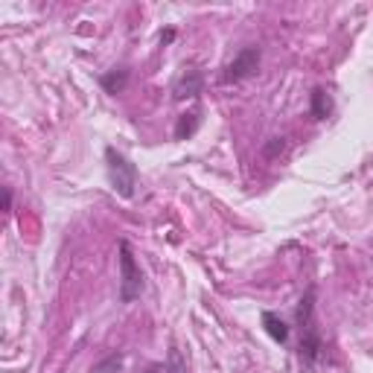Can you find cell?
Returning a JSON list of instances; mask_svg holds the SVG:
<instances>
[{"label":"cell","mask_w":373,"mask_h":373,"mask_svg":"<svg viewBox=\"0 0 373 373\" xmlns=\"http://www.w3.org/2000/svg\"><path fill=\"white\" fill-rule=\"evenodd\" d=\"M263 327H266V332H268L275 341H280V344L289 341V324H286L280 315H275V312H263Z\"/></svg>","instance_id":"obj_7"},{"label":"cell","mask_w":373,"mask_h":373,"mask_svg":"<svg viewBox=\"0 0 373 373\" xmlns=\"http://www.w3.org/2000/svg\"><path fill=\"white\" fill-rule=\"evenodd\" d=\"M99 85L105 88V94H122V88L129 85V67H114V70L103 73Z\"/></svg>","instance_id":"obj_6"},{"label":"cell","mask_w":373,"mask_h":373,"mask_svg":"<svg viewBox=\"0 0 373 373\" xmlns=\"http://www.w3.org/2000/svg\"><path fill=\"white\" fill-rule=\"evenodd\" d=\"M332 114V96L327 88H315L312 91V117L315 120H327Z\"/></svg>","instance_id":"obj_8"},{"label":"cell","mask_w":373,"mask_h":373,"mask_svg":"<svg viewBox=\"0 0 373 373\" xmlns=\"http://www.w3.org/2000/svg\"><path fill=\"white\" fill-rule=\"evenodd\" d=\"M122 367V356H108L103 365H96L91 373H108V370H120Z\"/></svg>","instance_id":"obj_10"},{"label":"cell","mask_w":373,"mask_h":373,"mask_svg":"<svg viewBox=\"0 0 373 373\" xmlns=\"http://www.w3.org/2000/svg\"><path fill=\"white\" fill-rule=\"evenodd\" d=\"M3 210H6V213H9V210H12V193H9V186H6V190H3Z\"/></svg>","instance_id":"obj_12"},{"label":"cell","mask_w":373,"mask_h":373,"mask_svg":"<svg viewBox=\"0 0 373 373\" xmlns=\"http://www.w3.org/2000/svg\"><path fill=\"white\" fill-rule=\"evenodd\" d=\"M283 149H286V140H283V138H271V143L266 146V155H268V158H275V155L283 152Z\"/></svg>","instance_id":"obj_11"},{"label":"cell","mask_w":373,"mask_h":373,"mask_svg":"<svg viewBox=\"0 0 373 373\" xmlns=\"http://www.w3.org/2000/svg\"><path fill=\"white\" fill-rule=\"evenodd\" d=\"M321 350H324V344H321V335L315 332L312 321H309V324H303V341H301V362H303V365H312L315 359L321 356Z\"/></svg>","instance_id":"obj_4"},{"label":"cell","mask_w":373,"mask_h":373,"mask_svg":"<svg viewBox=\"0 0 373 373\" xmlns=\"http://www.w3.org/2000/svg\"><path fill=\"white\" fill-rule=\"evenodd\" d=\"M198 94H202V73L198 70H186L175 82V88H172V96L175 99H190V96H198Z\"/></svg>","instance_id":"obj_5"},{"label":"cell","mask_w":373,"mask_h":373,"mask_svg":"<svg viewBox=\"0 0 373 373\" xmlns=\"http://www.w3.org/2000/svg\"><path fill=\"white\" fill-rule=\"evenodd\" d=\"M259 67V47H242L239 53L233 56V61L225 67V73H222V82L231 85V82H242L248 76H254Z\"/></svg>","instance_id":"obj_3"},{"label":"cell","mask_w":373,"mask_h":373,"mask_svg":"<svg viewBox=\"0 0 373 373\" xmlns=\"http://www.w3.org/2000/svg\"><path fill=\"white\" fill-rule=\"evenodd\" d=\"M143 295V271L134 263L129 242H120V301L131 303Z\"/></svg>","instance_id":"obj_2"},{"label":"cell","mask_w":373,"mask_h":373,"mask_svg":"<svg viewBox=\"0 0 373 373\" xmlns=\"http://www.w3.org/2000/svg\"><path fill=\"white\" fill-rule=\"evenodd\" d=\"M105 169H108V181L114 186V193L122 198H131L134 186H138V167H134L122 152H117L114 146H108L105 149Z\"/></svg>","instance_id":"obj_1"},{"label":"cell","mask_w":373,"mask_h":373,"mask_svg":"<svg viewBox=\"0 0 373 373\" xmlns=\"http://www.w3.org/2000/svg\"><path fill=\"white\" fill-rule=\"evenodd\" d=\"M198 111H190V114H181L178 117V126H175V140H184V138H190V134L198 129Z\"/></svg>","instance_id":"obj_9"}]
</instances>
